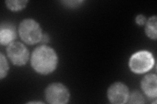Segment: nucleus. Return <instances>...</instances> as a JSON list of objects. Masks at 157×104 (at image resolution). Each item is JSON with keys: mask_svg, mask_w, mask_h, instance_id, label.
I'll return each instance as SVG.
<instances>
[{"mask_svg": "<svg viewBox=\"0 0 157 104\" xmlns=\"http://www.w3.org/2000/svg\"><path fill=\"white\" fill-rule=\"evenodd\" d=\"M58 61L55 49L46 45L37 47L32 54L31 65L34 70L42 75H47L55 71Z\"/></svg>", "mask_w": 157, "mask_h": 104, "instance_id": "f257e3e1", "label": "nucleus"}, {"mask_svg": "<svg viewBox=\"0 0 157 104\" xmlns=\"http://www.w3.org/2000/svg\"><path fill=\"white\" fill-rule=\"evenodd\" d=\"M18 33L22 41L29 45L41 42L43 34L40 25L32 18L23 20L19 25Z\"/></svg>", "mask_w": 157, "mask_h": 104, "instance_id": "f03ea898", "label": "nucleus"}, {"mask_svg": "<svg viewBox=\"0 0 157 104\" xmlns=\"http://www.w3.org/2000/svg\"><path fill=\"white\" fill-rule=\"evenodd\" d=\"M155 59L149 51L141 50L136 52L129 60V67L131 71L137 74L149 72L153 67Z\"/></svg>", "mask_w": 157, "mask_h": 104, "instance_id": "7ed1b4c3", "label": "nucleus"}, {"mask_svg": "<svg viewBox=\"0 0 157 104\" xmlns=\"http://www.w3.org/2000/svg\"><path fill=\"white\" fill-rule=\"evenodd\" d=\"M45 97L51 104H64L70 100V94L68 88L62 83H52L45 91Z\"/></svg>", "mask_w": 157, "mask_h": 104, "instance_id": "20e7f679", "label": "nucleus"}, {"mask_svg": "<svg viewBox=\"0 0 157 104\" xmlns=\"http://www.w3.org/2000/svg\"><path fill=\"white\" fill-rule=\"evenodd\" d=\"M7 55L13 64L22 66L27 63L29 53L22 43L13 42L7 48Z\"/></svg>", "mask_w": 157, "mask_h": 104, "instance_id": "39448f33", "label": "nucleus"}, {"mask_svg": "<svg viewBox=\"0 0 157 104\" xmlns=\"http://www.w3.org/2000/svg\"><path fill=\"white\" fill-rule=\"evenodd\" d=\"M107 98L111 103L123 104L127 102L129 96V89L121 82L113 83L107 90Z\"/></svg>", "mask_w": 157, "mask_h": 104, "instance_id": "423d86ee", "label": "nucleus"}, {"mask_svg": "<svg viewBox=\"0 0 157 104\" xmlns=\"http://www.w3.org/2000/svg\"><path fill=\"white\" fill-rule=\"evenodd\" d=\"M141 87L145 95L149 98H155L157 96V77L156 74L146 75L141 81Z\"/></svg>", "mask_w": 157, "mask_h": 104, "instance_id": "0eeeda50", "label": "nucleus"}, {"mask_svg": "<svg viewBox=\"0 0 157 104\" xmlns=\"http://www.w3.org/2000/svg\"><path fill=\"white\" fill-rule=\"evenodd\" d=\"M16 27L11 23H3L0 28V43L3 46H9L17 38Z\"/></svg>", "mask_w": 157, "mask_h": 104, "instance_id": "6e6552de", "label": "nucleus"}, {"mask_svg": "<svg viewBox=\"0 0 157 104\" xmlns=\"http://www.w3.org/2000/svg\"><path fill=\"white\" fill-rule=\"evenodd\" d=\"M157 18L156 16L150 17L147 20L145 27V31L146 35L152 40H156V26H157Z\"/></svg>", "mask_w": 157, "mask_h": 104, "instance_id": "1a4fd4ad", "label": "nucleus"}, {"mask_svg": "<svg viewBox=\"0 0 157 104\" xmlns=\"http://www.w3.org/2000/svg\"><path fill=\"white\" fill-rule=\"evenodd\" d=\"M28 1H24V0H9L6 2L7 7L11 10V11H19L25 8L27 5Z\"/></svg>", "mask_w": 157, "mask_h": 104, "instance_id": "9d476101", "label": "nucleus"}, {"mask_svg": "<svg viewBox=\"0 0 157 104\" xmlns=\"http://www.w3.org/2000/svg\"><path fill=\"white\" fill-rule=\"evenodd\" d=\"M9 70V67L7 59L3 54L1 53L0 54V79L1 80H3L5 77H6Z\"/></svg>", "mask_w": 157, "mask_h": 104, "instance_id": "9b49d317", "label": "nucleus"}, {"mask_svg": "<svg viewBox=\"0 0 157 104\" xmlns=\"http://www.w3.org/2000/svg\"><path fill=\"white\" fill-rule=\"evenodd\" d=\"M145 99L141 93L137 91L132 92L129 94L128 98L126 103H144L145 102Z\"/></svg>", "mask_w": 157, "mask_h": 104, "instance_id": "f8f14e48", "label": "nucleus"}, {"mask_svg": "<svg viewBox=\"0 0 157 104\" xmlns=\"http://www.w3.org/2000/svg\"><path fill=\"white\" fill-rule=\"evenodd\" d=\"M147 22V18L143 14H139L136 17V22L140 26H144Z\"/></svg>", "mask_w": 157, "mask_h": 104, "instance_id": "ddd939ff", "label": "nucleus"}, {"mask_svg": "<svg viewBox=\"0 0 157 104\" xmlns=\"http://www.w3.org/2000/svg\"><path fill=\"white\" fill-rule=\"evenodd\" d=\"M62 3L69 7H75L79 5L81 3H82V1H65L62 2Z\"/></svg>", "mask_w": 157, "mask_h": 104, "instance_id": "4468645a", "label": "nucleus"}, {"mask_svg": "<svg viewBox=\"0 0 157 104\" xmlns=\"http://www.w3.org/2000/svg\"><path fill=\"white\" fill-rule=\"evenodd\" d=\"M49 41H50V37H49V36L47 34H43V36H42V38H41V42L45 44V43H47L49 42Z\"/></svg>", "mask_w": 157, "mask_h": 104, "instance_id": "2eb2a0df", "label": "nucleus"}, {"mask_svg": "<svg viewBox=\"0 0 157 104\" xmlns=\"http://www.w3.org/2000/svg\"><path fill=\"white\" fill-rule=\"evenodd\" d=\"M41 103L42 102H29L28 103Z\"/></svg>", "mask_w": 157, "mask_h": 104, "instance_id": "dca6fc26", "label": "nucleus"}]
</instances>
